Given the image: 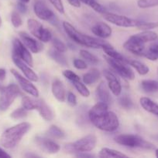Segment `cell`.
I'll return each instance as SVG.
<instances>
[{
	"mask_svg": "<svg viewBox=\"0 0 158 158\" xmlns=\"http://www.w3.org/2000/svg\"><path fill=\"white\" fill-rule=\"evenodd\" d=\"M90 121L98 129L106 132H114L119 128V120L117 115L108 110L107 103H97L88 113Z\"/></svg>",
	"mask_w": 158,
	"mask_h": 158,
	"instance_id": "obj_1",
	"label": "cell"
},
{
	"mask_svg": "<svg viewBox=\"0 0 158 158\" xmlns=\"http://www.w3.org/2000/svg\"><path fill=\"white\" fill-rule=\"evenodd\" d=\"M63 27L65 32L68 34L70 39L79 45H81V46H86L88 48H93V49H100V48L103 49L106 46H110V44L103 41L102 40L94 38V37L85 35V34L79 32L72 25L70 24L68 22H64Z\"/></svg>",
	"mask_w": 158,
	"mask_h": 158,
	"instance_id": "obj_2",
	"label": "cell"
},
{
	"mask_svg": "<svg viewBox=\"0 0 158 158\" xmlns=\"http://www.w3.org/2000/svg\"><path fill=\"white\" fill-rule=\"evenodd\" d=\"M30 124L23 122L6 130L0 137V144L6 149L15 148L30 129Z\"/></svg>",
	"mask_w": 158,
	"mask_h": 158,
	"instance_id": "obj_3",
	"label": "cell"
},
{
	"mask_svg": "<svg viewBox=\"0 0 158 158\" xmlns=\"http://www.w3.org/2000/svg\"><path fill=\"white\" fill-rule=\"evenodd\" d=\"M115 141L122 146L132 148H141L145 150H153L155 147L153 143L143 140L142 137L133 134H120L115 137Z\"/></svg>",
	"mask_w": 158,
	"mask_h": 158,
	"instance_id": "obj_4",
	"label": "cell"
},
{
	"mask_svg": "<svg viewBox=\"0 0 158 158\" xmlns=\"http://www.w3.org/2000/svg\"><path fill=\"white\" fill-rule=\"evenodd\" d=\"M97 143V138L93 134H88L73 143L65 145L64 150L68 152L82 153L93 151Z\"/></svg>",
	"mask_w": 158,
	"mask_h": 158,
	"instance_id": "obj_5",
	"label": "cell"
},
{
	"mask_svg": "<svg viewBox=\"0 0 158 158\" xmlns=\"http://www.w3.org/2000/svg\"><path fill=\"white\" fill-rule=\"evenodd\" d=\"M20 94V88L15 84H10L3 87L0 94V110H6Z\"/></svg>",
	"mask_w": 158,
	"mask_h": 158,
	"instance_id": "obj_6",
	"label": "cell"
},
{
	"mask_svg": "<svg viewBox=\"0 0 158 158\" xmlns=\"http://www.w3.org/2000/svg\"><path fill=\"white\" fill-rule=\"evenodd\" d=\"M104 58L105 59L108 64L111 66L112 69L115 71L117 74L121 76L123 78L127 80H133L135 78V74L133 73V69L127 66L128 63L126 62L121 61V60H116V59L111 58L107 55L104 56Z\"/></svg>",
	"mask_w": 158,
	"mask_h": 158,
	"instance_id": "obj_7",
	"label": "cell"
},
{
	"mask_svg": "<svg viewBox=\"0 0 158 158\" xmlns=\"http://www.w3.org/2000/svg\"><path fill=\"white\" fill-rule=\"evenodd\" d=\"M27 26L31 34L37 37L40 41L47 43L52 40V34L48 29L45 28L40 23L33 19H29L27 21Z\"/></svg>",
	"mask_w": 158,
	"mask_h": 158,
	"instance_id": "obj_8",
	"label": "cell"
},
{
	"mask_svg": "<svg viewBox=\"0 0 158 158\" xmlns=\"http://www.w3.org/2000/svg\"><path fill=\"white\" fill-rule=\"evenodd\" d=\"M103 17L106 21L120 27H136L139 23V20L133 19L125 15H118V14L108 12H104Z\"/></svg>",
	"mask_w": 158,
	"mask_h": 158,
	"instance_id": "obj_9",
	"label": "cell"
},
{
	"mask_svg": "<svg viewBox=\"0 0 158 158\" xmlns=\"http://www.w3.org/2000/svg\"><path fill=\"white\" fill-rule=\"evenodd\" d=\"M12 55L21 59L29 66H33V60L29 50L18 39H14L12 42Z\"/></svg>",
	"mask_w": 158,
	"mask_h": 158,
	"instance_id": "obj_10",
	"label": "cell"
},
{
	"mask_svg": "<svg viewBox=\"0 0 158 158\" xmlns=\"http://www.w3.org/2000/svg\"><path fill=\"white\" fill-rule=\"evenodd\" d=\"M33 10L37 16L40 19L48 21L53 24H54V23L57 22L55 14L46 6V5L43 2L40 1V0H37V2H35Z\"/></svg>",
	"mask_w": 158,
	"mask_h": 158,
	"instance_id": "obj_11",
	"label": "cell"
},
{
	"mask_svg": "<svg viewBox=\"0 0 158 158\" xmlns=\"http://www.w3.org/2000/svg\"><path fill=\"white\" fill-rule=\"evenodd\" d=\"M11 73H12V74L14 76L15 80H17V82H18L19 84H20V86H21V88L25 91V92L27 93L29 95L33 96V97H39L38 89H37V88L31 83V80H29V79L27 78L23 77L20 73H18L14 69H11Z\"/></svg>",
	"mask_w": 158,
	"mask_h": 158,
	"instance_id": "obj_12",
	"label": "cell"
},
{
	"mask_svg": "<svg viewBox=\"0 0 158 158\" xmlns=\"http://www.w3.org/2000/svg\"><path fill=\"white\" fill-rule=\"evenodd\" d=\"M124 49L137 56H142L145 50V43L137 38L136 35L130 36L123 44Z\"/></svg>",
	"mask_w": 158,
	"mask_h": 158,
	"instance_id": "obj_13",
	"label": "cell"
},
{
	"mask_svg": "<svg viewBox=\"0 0 158 158\" xmlns=\"http://www.w3.org/2000/svg\"><path fill=\"white\" fill-rule=\"evenodd\" d=\"M103 74L108 83V89L116 97L120 95L122 93V85L116 76L108 69H105L103 71Z\"/></svg>",
	"mask_w": 158,
	"mask_h": 158,
	"instance_id": "obj_14",
	"label": "cell"
},
{
	"mask_svg": "<svg viewBox=\"0 0 158 158\" xmlns=\"http://www.w3.org/2000/svg\"><path fill=\"white\" fill-rule=\"evenodd\" d=\"M12 57L13 63L23 73V74H24V76L26 78L29 79V80H31L33 82H37L38 80V76L29 67V65L26 64L24 61H23L21 59L15 56L12 55Z\"/></svg>",
	"mask_w": 158,
	"mask_h": 158,
	"instance_id": "obj_15",
	"label": "cell"
},
{
	"mask_svg": "<svg viewBox=\"0 0 158 158\" xmlns=\"http://www.w3.org/2000/svg\"><path fill=\"white\" fill-rule=\"evenodd\" d=\"M35 141L37 144L43 150V151L50 154H56L60 151V148L59 144L50 139L43 138V137H36Z\"/></svg>",
	"mask_w": 158,
	"mask_h": 158,
	"instance_id": "obj_16",
	"label": "cell"
},
{
	"mask_svg": "<svg viewBox=\"0 0 158 158\" xmlns=\"http://www.w3.org/2000/svg\"><path fill=\"white\" fill-rule=\"evenodd\" d=\"M20 35L23 44L32 52L37 53V52H39L43 49V46L40 44V43H39L37 40H34L33 38L29 36L26 32H20Z\"/></svg>",
	"mask_w": 158,
	"mask_h": 158,
	"instance_id": "obj_17",
	"label": "cell"
},
{
	"mask_svg": "<svg viewBox=\"0 0 158 158\" xmlns=\"http://www.w3.org/2000/svg\"><path fill=\"white\" fill-rule=\"evenodd\" d=\"M91 32L101 39H106L111 36L112 35V29L106 23L99 22L97 23L92 28H91Z\"/></svg>",
	"mask_w": 158,
	"mask_h": 158,
	"instance_id": "obj_18",
	"label": "cell"
},
{
	"mask_svg": "<svg viewBox=\"0 0 158 158\" xmlns=\"http://www.w3.org/2000/svg\"><path fill=\"white\" fill-rule=\"evenodd\" d=\"M53 95L60 102H64L66 99V90L63 83L60 80H55L52 83L51 86Z\"/></svg>",
	"mask_w": 158,
	"mask_h": 158,
	"instance_id": "obj_19",
	"label": "cell"
},
{
	"mask_svg": "<svg viewBox=\"0 0 158 158\" xmlns=\"http://www.w3.org/2000/svg\"><path fill=\"white\" fill-rule=\"evenodd\" d=\"M37 110H38L40 115L44 120H47V121H50L54 119V113L43 100H37Z\"/></svg>",
	"mask_w": 158,
	"mask_h": 158,
	"instance_id": "obj_20",
	"label": "cell"
},
{
	"mask_svg": "<svg viewBox=\"0 0 158 158\" xmlns=\"http://www.w3.org/2000/svg\"><path fill=\"white\" fill-rule=\"evenodd\" d=\"M141 106L147 112L158 117V103L153 101L148 97H142L139 100Z\"/></svg>",
	"mask_w": 158,
	"mask_h": 158,
	"instance_id": "obj_21",
	"label": "cell"
},
{
	"mask_svg": "<svg viewBox=\"0 0 158 158\" xmlns=\"http://www.w3.org/2000/svg\"><path fill=\"white\" fill-rule=\"evenodd\" d=\"M97 96L99 97L100 102L107 103L110 102L111 97H110L109 90H108V86H107L106 83L102 82L97 87Z\"/></svg>",
	"mask_w": 158,
	"mask_h": 158,
	"instance_id": "obj_22",
	"label": "cell"
},
{
	"mask_svg": "<svg viewBox=\"0 0 158 158\" xmlns=\"http://www.w3.org/2000/svg\"><path fill=\"white\" fill-rule=\"evenodd\" d=\"M100 72L99 71V69H95V68H93V69H91L89 72L84 74L83 82L85 84H93V83H95V82L100 78Z\"/></svg>",
	"mask_w": 158,
	"mask_h": 158,
	"instance_id": "obj_23",
	"label": "cell"
},
{
	"mask_svg": "<svg viewBox=\"0 0 158 158\" xmlns=\"http://www.w3.org/2000/svg\"><path fill=\"white\" fill-rule=\"evenodd\" d=\"M141 88L147 94L158 92V82L152 80H143L141 82Z\"/></svg>",
	"mask_w": 158,
	"mask_h": 158,
	"instance_id": "obj_24",
	"label": "cell"
},
{
	"mask_svg": "<svg viewBox=\"0 0 158 158\" xmlns=\"http://www.w3.org/2000/svg\"><path fill=\"white\" fill-rule=\"evenodd\" d=\"M127 63L129 64L131 66H133L139 75H146V74L148 73L149 71H150V69H149V67L147 65L144 64L142 62L138 61V60H127Z\"/></svg>",
	"mask_w": 158,
	"mask_h": 158,
	"instance_id": "obj_25",
	"label": "cell"
},
{
	"mask_svg": "<svg viewBox=\"0 0 158 158\" xmlns=\"http://www.w3.org/2000/svg\"><path fill=\"white\" fill-rule=\"evenodd\" d=\"M99 157H127V155L116 150L104 148L99 151Z\"/></svg>",
	"mask_w": 158,
	"mask_h": 158,
	"instance_id": "obj_26",
	"label": "cell"
},
{
	"mask_svg": "<svg viewBox=\"0 0 158 158\" xmlns=\"http://www.w3.org/2000/svg\"><path fill=\"white\" fill-rule=\"evenodd\" d=\"M63 53L64 52H59V51L56 50L55 49H52L49 51V56L54 61H56L58 64L61 65V66H68V61H67L66 57Z\"/></svg>",
	"mask_w": 158,
	"mask_h": 158,
	"instance_id": "obj_27",
	"label": "cell"
},
{
	"mask_svg": "<svg viewBox=\"0 0 158 158\" xmlns=\"http://www.w3.org/2000/svg\"><path fill=\"white\" fill-rule=\"evenodd\" d=\"M136 35L144 43H147L148 42H153L157 39V34L150 30L143 31L140 33L136 34Z\"/></svg>",
	"mask_w": 158,
	"mask_h": 158,
	"instance_id": "obj_28",
	"label": "cell"
},
{
	"mask_svg": "<svg viewBox=\"0 0 158 158\" xmlns=\"http://www.w3.org/2000/svg\"><path fill=\"white\" fill-rule=\"evenodd\" d=\"M46 135L52 139H62L65 137V134L60 127L52 125L46 131Z\"/></svg>",
	"mask_w": 158,
	"mask_h": 158,
	"instance_id": "obj_29",
	"label": "cell"
},
{
	"mask_svg": "<svg viewBox=\"0 0 158 158\" xmlns=\"http://www.w3.org/2000/svg\"><path fill=\"white\" fill-rule=\"evenodd\" d=\"M103 50H104V52H105V54L108 56L111 57V58H113V59H116V60H121V61L126 62L127 63V60H126V59H125V57L122 55V54L119 53V52H117V51H116V49H115L114 48L111 46V45L108 46H106V47L103 48Z\"/></svg>",
	"mask_w": 158,
	"mask_h": 158,
	"instance_id": "obj_30",
	"label": "cell"
},
{
	"mask_svg": "<svg viewBox=\"0 0 158 158\" xmlns=\"http://www.w3.org/2000/svg\"><path fill=\"white\" fill-rule=\"evenodd\" d=\"M22 106L26 110H37V100L30 98L27 96H23L22 98Z\"/></svg>",
	"mask_w": 158,
	"mask_h": 158,
	"instance_id": "obj_31",
	"label": "cell"
},
{
	"mask_svg": "<svg viewBox=\"0 0 158 158\" xmlns=\"http://www.w3.org/2000/svg\"><path fill=\"white\" fill-rule=\"evenodd\" d=\"M73 85L74 86L75 89H77V92L84 97H89L90 92L87 86L84 84L83 83L81 82V80H76V81L72 82Z\"/></svg>",
	"mask_w": 158,
	"mask_h": 158,
	"instance_id": "obj_32",
	"label": "cell"
},
{
	"mask_svg": "<svg viewBox=\"0 0 158 158\" xmlns=\"http://www.w3.org/2000/svg\"><path fill=\"white\" fill-rule=\"evenodd\" d=\"M79 1L85 3V4H86L87 6L91 7L94 11L99 12V13L103 14L104 12H106L105 8H104L102 5L99 4L96 0H79Z\"/></svg>",
	"mask_w": 158,
	"mask_h": 158,
	"instance_id": "obj_33",
	"label": "cell"
},
{
	"mask_svg": "<svg viewBox=\"0 0 158 158\" xmlns=\"http://www.w3.org/2000/svg\"><path fill=\"white\" fill-rule=\"evenodd\" d=\"M80 56L83 58V60H85V61H86L89 64L96 65L98 63V62H99L98 59L93 54H91V52L85 50V49L80 50Z\"/></svg>",
	"mask_w": 158,
	"mask_h": 158,
	"instance_id": "obj_34",
	"label": "cell"
},
{
	"mask_svg": "<svg viewBox=\"0 0 158 158\" xmlns=\"http://www.w3.org/2000/svg\"><path fill=\"white\" fill-rule=\"evenodd\" d=\"M158 27V22H143L139 21V24L136 26L138 29L145 31L150 30V29H155Z\"/></svg>",
	"mask_w": 158,
	"mask_h": 158,
	"instance_id": "obj_35",
	"label": "cell"
},
{
	"mask_svg": "<svg viewBox=\"0 0 158 158\" xmlns=\"http://www.w3.org/2000/svg\"><path fill=\"white\" fill-rule=\"evenodd\" d=\"M137 6L140 9L155 7V6H158V0H138Z\"/></svg>",
	"mask_w": 158,
	"mask_h": 158,
	"instance_id": "obj_36",
	"label": "cell"
},
{
	"mask_svg": "<svg viewBox=\"0 0 158 158\" xmlns=\"http://www.w3.org/2000/svg\"><path fill=\"white\" fill-rule=\"evenodd\" d=\"M52 44L53 46H54V49L56 50L59 51V52H65L67 51V46L62 41H60L59 39L57 38H52Z\"/></svg>",
	"mask_w": 158,
	"mask_h": 158,
	"instance_id": "obj_37",
	"label": "cell"
},
{
	"mask_svg": "<svg viewBox=\"0 0 158 158\" xmlns=\"http://www.w3.org/2000/svg\"><path fill=\"white\" fill-rule=\"evenodd\" d=\"M26 116H27V110L23 107L15 110L10 114V117L13 119H22L26 117Z\"/></svg>",
	"mask_w": 158,
	"mask_h": 158,
	"instance_id": "obj_38",
	"label": "cell"
},
{
	"mask_svg": "<svg viewBox=\"0 0 158 158\" xmlns=\"http://www.w3.org/2000/svg\"><path fill=\"white\" fill-rule=\"evenodd\" d=\"M11 22H12V26L15 28L20 27L23 24L21 16L17 12H13L12 13V15H11Z\"/></svg>",
	"mask_w": 158,
	"mask_h": 158,
	"instance_id": "obj_39",
	"label": "cell"
},
{
	"mask_svg": "<svg viewBox=\"0 0 158 158\" xmlns=\"http://www.w3.org/2000/svg\"><path fill=\"white\" fill-rule=\"evenodd\" d=\"M63 75L65 78L70 80L71 83L74 81H76V80H80V77L77 74L74 73L73 71L70 70V69H66V70L63 71Z\"/></svg>",
	"mask_w": 158,
	"mask_h": 158,
	"instance_id": "obj_40",
	"label": "cell"
},
{
	"mask_svg": "<svg viewBox=\"0 0 158 158\" xmlns=\"http://www.w3.org/2000/svg\"><path fill=\"white\" fill-rule=\"evenodd\" d=\"M119 104L122 106V107L125 108V109H130L133 106V102L131 101L128 97H122L119 99Z\"/></svg>",
	"mask_w": 158,
	"mask_h": 158,
	"instance_id": "obj_41",
	"label": "cell"
},
{
	"mask_svg": "<svg viewBox=\"0 0 158 158\" xmlns=\"http://www.w3.org/2000/svg\"><path fill=\"white\" fill-rule=\"evenodd\" d=\"M56 9L61 14L64 13V7L61 0H49Z\"/></svg>",
	"mask_w": 158,
	"mask_h": 158,
	"instance_id": "obj_42",
	"label": "cell"
},
{
	"mask_svg": "<svg viewBox=\"0 0 158 158\" xmlns=\"http://www.w3.org/2000/svg\"><path fill=\"white\" fill-rule=\"evenodd\" d=\"M73 64L77 69H85L87 68V64L85 60H79V59H75L73 62Z\"/></svg>",
	"mask_w": 158,
	"mask_h": 158,
	"instance_id": "obj_43",
	"label": "cell"
},
{
	"mask_svg": "<svg viewBox=\"0 0 158 158\" xmlns=\"http://www.w3.org/2000/svg\"><path fill=\"white\" fill-rule=\"evenodd\" d=\"M67 100H68V103L70 106H74L77 105V98L73 93H68V95H67Z\"/></svg>",
	"mask_w": 158,
	"mask_h": 158,
	"instance_id": "obj_44",
	"label": "cell"
},
{
	"mask_svg": "<svg viewBox=\"0 0 158 158\" xmlns=\"http://www.w3.org/2000/svg\"><path fill=\"white\" fill-rule=\"evenodd\" d=\"M17 9H18L19 12H20L21 13H26V11H27V7L25 5L24 2H20L17 3Z\"/></svg>",
	"mask_w": 158,
	"mask_h": 158,
	"instance_id": "obj_45",
	"label": "cell"
},
{
	"mask_svg": "<svg viewBox=\"0 0 158 158\" xmlns=\"http://www.w3.org/2000/svg\"><path fill=\"white\" fill-rule=\"evenodd\" d=\"M70 5L76 8H79L81 6V3L79 0H68Z\"/></svg>",
	"mask_w": 158,
	"mask_h": 158,
	"instance_id": "obj_46",
	"label": "cell"
},
{
	"mask_svg": "<svg viewBox=\"0 0 158 158\" xmlns=\"http://www.w3.org/2000/svg\"><path fill=\"white\" fill-rule=\"evenodd\" d=\"M149 48H150V49H153V51H155V52L158 53V41L153 42L152 44L149 46Z\"/></svg>",
	"mask_w": 158,
	"mask_h": 158,
	"instance_id": "obj_47",
	"label": "cell"
},
{
	"mask_svg": "<svg viewBox=\"0 0 158 158\" xmlns=\"http://www.w3.org/2000/svg\"><path fill=\"white\" fill-rule=\"evenodd\" d=\"M9 157H11V156L9 155V154H8L4 150L0 148V158H9Z\"/></svg>",
	"mask_w": 158,
	"mask_h": 158,
	"instance_id": "obj_48",
	"label": "cell"
},
{
	"mask_svg": "<svg viewBox=\"0 0 158 158\" xmlns=\"http://www.w3.org/2000/svg\"><path fill=\"white\" fill-rule=\"evenodd\" d=\"M6 69H2V68H0V80H4L6 79Z\"/></svg>",
	"mask_w": 158,
	"mask_h": 158,
	"instance_id": "obj_49",
	"label": "cell"
},
{
	"mask_svg": "<svg viewBox=\"0 0 158 158\" xmlns=\"http://www.w3.org/2000/svg\"><path fill=\"white\" fill-rule=\"evenodd\" d=\"M88 152H82V153H79L78 154H77V157H94L93 155L89 154H87Z\"/></svg>",
	"mask_w": 158,
	"mask_h": 158,
	"instance_id": "obj_50",
	"label": "cell"
},
{
	"mask_svg": "<svg viewBox=\"0 0 158 158\" xmlns=\"http://www.w3.org/2000/svg\"><path fill=\"white\" fill-rule=\"evenodd\" d=\"M20 2H24V3H28L29 2L30 0H20Z\"/></svg>",
	"mask_w": 158,
	"mask_h": 158,
	"instance_id": "obj_51",
	"label": "cell"
},
{
	"mask_svg": "<svg viewBox=\"0 0 158 158\" xmlns=\"http://www.w3.org/2000/svg\"><path fill=\"white\" fill-rule=\"evenodd\" d=\"M155 155H156V157H158V149H156V151H155Z\"/></svg>",
	"mask_w": 158,
	"mask_h": 158,
	"instance_id": "obj_52",
	"label": "cell"
},
{
	"mask_svg": "<svg viewBox=\"0 0 158 158\" xmlns=\"http://www.w3.org/2000/svg\"><path fill=\"white\" fill-rule=\"evenodd\" d=\"M2 26V19H1V17H0V26Z\"/></svg>",
	"mask_w": 158,
	"mask_h": 158,
	"instance_id": "obj_53",
	"label": "cell"
},
{
	"mask_svg": "<svg viewBox=\"0 0 158 158\" xmlns=\"http://www.w3.org/2000/svg\"><path fill=\"white\" fill-rule=\"evenodd\" d=\"M157 72H158V68H157Z\"/></svg>",
	"mask_w": 158,
	"mask_h": 158,
	"instance_id": "obj_54",
	"label": "cell"
},
{
	"mask_svg": "<svg viewBox=\"0 0 158 158\" xmlns=\"http://www.w3.org/2000/svg\"><path fill=\"white\" fill-rule=\"evenodd\" d=\"M0 88H1V87H0Z\"/></svg>",
	"mask_w": 158,
	"mask_h": 158,
	"instance_id": "obj_55",
	"label": "cell"
}]
</instances>
